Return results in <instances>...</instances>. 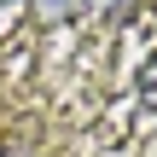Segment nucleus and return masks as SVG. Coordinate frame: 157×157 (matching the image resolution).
<instances>
[{
	"label": "nucleus",
	"instance_id": "nucleus-2",
	"mask_svg": "<svg viewBox=\"0 0 157 157\" xmlns=\"http://www.w3.org/2000/svg\"><path fill=\"white\" fill-rule=\"evenodd\" d=\"M87 12H93V17H111V23H122V17L134 12V0H87Z\"/></svg>",
	"mask_w": 157,
	"mask_h": 157
},
{
	"label": "nucleus",
	"instance_id": "nucleus-1",
	"mask_svg": "<svg viewBox=\"0 0 157 157\" xmlns=\"http://www.w3.org/2000/svg\"><path fill=\"white\" fill-rule=\"evenodd\" d=\"M76 12H87V0H35V17H41V23H64V17H76Z\"/></svg>",
	"mask_w": 157,
	"mask_h": 157
},
{
	"label": "nucleus",
	"instance_id": "nucleus-3",
	"mask_svg": "<svg viewBox=\"0 0 157 157\" xmlns=\"http://www.w3.org/2000/svg\"><path fill=\"white\" fill-rule=\"evenodd\" d=\"M140 93H146V105H157V58L140 70Z\"/></svg>",
	"mask_w": 157,
	"mask_h": 157
},
{
	"label": "nucleus",
	"instance_id": "nucleus-4",
	"mask_svg": "<svg viewBox=\"0 0 157 157\" xmlns=\"http://www.w3.org/2000/svg\"><path fill=\"white\" fill-rule=\"evenodd\" d=\"M0 6H12V0H0Z\"/></svg>",
	"mask_w": 157,
	"mask_h": 157
}]
</instances>
